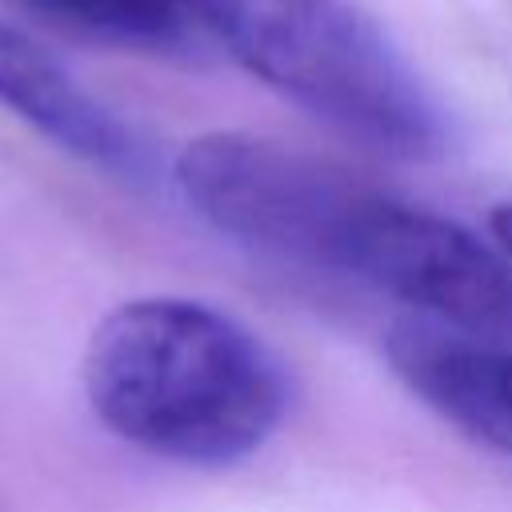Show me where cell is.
Returning a JSON list of instances; mask_svg holds the SVG:
<instances>
[{
    "label": "cell",
    "instance_id": "cell-8",
    "mask_svg": "<svg viewBox=\"0 0 512 512\" xmlns=\"http://www.w3.org/2000/svg\"><path fill=\"white\" fill-rule=\"evenodd\" d=\"M488 236H492L496 252L512 264V200H500L488 208Z\"/></svg>",
    "mask_w": 512,
    "mask_h": 512
},
{
    "label": "cell",
    "instance_id": "cell-6",
    "mask_svg": "<svg viewBox=\"0 0 512 512\" xmlns=\"http://www.w3.org/2000/svg\"><path fill=\"white\" fill-rule=\"evenodd\" d=\"M0 108L108 176H144V148L132 128L80 88V80L44 44L12 24H0Z\"/></svg>",
    "mask_w": 512,
    "mask_h": 512
},
{
    "label": "cell",
    "instance_id": "cell-1",
    "mask_svg": "<svg viewBox=\"0 0 512 512\" xmlns=\"http://www.w3.org/2000/svg\"><path fill=\"white\" fill-rule=\"evenodd\" d=\"M80 376L112 436L192 468L252 456L288 412L284 360L248 324L188 296L116 304L92 328Z\"/></svg>",
    "mask_w": 512,
    "mask_h": 512
},
{
    "label": "cell",
    "instance_id": "cell-4",
    "mask_svg": "<svg viewBox=\"0 0 512 512\" xmlns=\"http://www.w3.org/2000/svg\"><path fill=\"white\" fill-rule=\"evenodd\" d=\"M336 272L468 332L512 328V264L464 224L372 188L356 208Z\"/></svg>",
    "mask_w": 512,
    "mask_h": 512
},
{
    "label": "cell",
    "instance_id": "cell-7",
    "mask_svg": "<svg viewBox=\"0 0 512 512\" xmlns=\"http://www.w3.org/2000/svg\"><path fill=\"white\" fill-rule=\"evenodd\" d=\"M40 16L88 40L172 60H208L216 52L204 0H24Z\"/></svg>",
    "mask_w": 512,
    "mask_h": 512
},
{
    "label": "cell",
    "instance_id": "cell-3",
    "mask_svg": "<svg viewBox=\"0 0 512 512\" xmlns=\"http://www.w3.org/2000/svg\"><path fill=\"white\" fill-rule=\"evenodd\" d=\"M172 184L212 232L332 272L344 232L372 192L340 164L256 132L192 136L176 152Z\"/></svg>",
    "mask_w": 512,
    "mask_h": 512
},
{
    "label": "cell",
    "instance_id": "cell-5",
    "mask_svg": "<svg viewBox=\"0 0 512 512\" xmlns=\"http://www.w3.org/2000/svg\"><path fill=\"white\" fill-rule=\"evenodd\" d=\"M384 356L400 384L460 436L512 456V348L396 324Z\"/></svg>",
    "mask_w": 512,
    "mask_h": 512
},
{
    "label": "cell",
    "instance_id": "cell-2",
    "mask_svg": "<svg viewBox=\"0 0 512 512\" xmlns=\"http://www.w3.org/2000/svg\"><path fill=\"white\" fill-rule=\"evenodd\" d=\"M216 52L332 132L392 160H436L452 144L444 104L348 0H204Z\"/></svg>",
    "mask_w": 512,
    "mask_h": 512
}]
</instances>
